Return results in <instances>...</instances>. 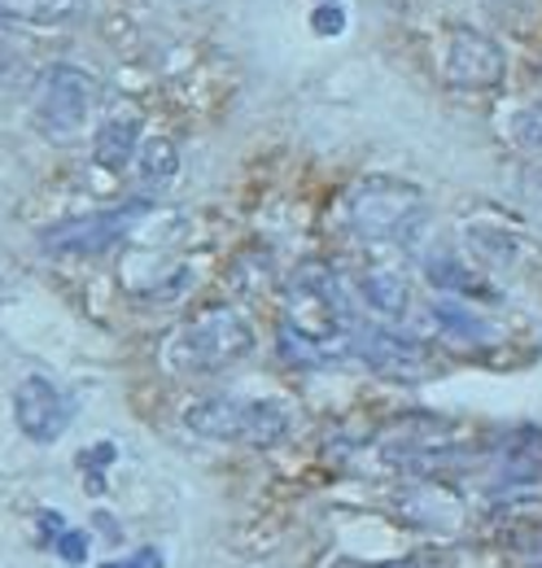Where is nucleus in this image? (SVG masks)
Here are the masks:
<instances>
[{
	"label": "nucleus",
	"mask_w": 542,
	"mask_h": 568,
	"mask_svg": "<svg viewBox=\"0 0 542 568\" xmlns=\"http://www.w3.org/2000/svg\"><path fill=\"white\" fill-rule=\"evenodd\" d=\"M350 333V311L338 281L329 272H302L289 288V320H284V346L293 355L324 358L338 351Z\"/></svg>",
	"instance_id": "1"
},
{
	"label": "nucleus",
	"mask_w": 542,
	"mask_h": 568,
	"mask_svg": "<svg viewBox=\"0 0 542 568\" xmlns=\"http://www.w3.org/2000/svg\"><path fill=\"white\" fill-rule=\"evenodd\" d=\"M429 214V202L415 184L368 175L345 193V223L363 241H411Z\"/></svg>",
	"instance_id": "2"
},
{
	"label": "nucleus",
	"mask_w": 542,
	"mask_h": 568,
	"mask_svg": "<svg viewBox=\"0 0 542 568\" xmlns=\"http://www.w3.org/2000/svg\"><path fill=\"white\" fill-rule=\"evenodd\" d=\"M250 351H254V328L245 324V315H237L232 306H210L171 333L167 363L175 372L205 376V372H223V367L241 363Z\"/></svg>",
	"instance_id": "3"
},
{
	"label": "nucleus",
	"mask_w": 542,
	"mask_h": 568,
	"mask_svg": "<svg viewBox=\"0 0 542 568\" xmlns=\"http://www.w3.org/2000/svg\"><path fill=\"white\" fill-rule=\"evenodd\" d=\"M184 425L210 442L275 446L293 428V407L280 398H205L198 407H189Z\"/></svg>",
	"instance_id": "4"
},
{
	"label": "nucleus",
	"mask_w": 542,
	"mask_h": 568,
	"mask_svg": "<svg viewBox=\"0 0 542 568\" xmlns=\"http://www.w3.org/2000/svg\"><path fill=\"white\" fill-rule=\"evenodd\" d=\"M101 88L97 79L79 67H53L44 74V92H40V128L53 141H70L79 136V128L92 119Z\"/></svg>",
	"instance_id": "5"
},
{
	"label": "nucleus",
	"mask_w": 542,
	"mask_h": 568,
	"mask_svg": "<svg viewBox=\"0 0 542 568\" xmlns=\"http://www.w3.org/2000/svg\"><path fill=\"white\" fill-rule=\"evenodd\" d=\"M503 49L481 31H455L446 44V83L464 92H490L503 83Z\"/></svg>",
	"instance_id": "6"
},
{
	"label": "nucleus",
	"mask_w": 542,
	"mask_h": 568,
	"mask_svg": "<svg viewBox=\"0 0 542 568\" xmlns=\"http://www.w3.org/2000/svg\"><path fill=\"white\" fill-rule=\"evenodd\" d=\"M13 420L18 428L31 437V442H40V446H49V442H58L70 425V398L53 385V381H44V376H27L18 389H13Z\"/></svg>",
	"instance_id": "7"
},
{
	"label": "nucleus",
	"mask_w": 542,
	"mask_h": 568,
	"mask_svg": "<svg viewBox=\"0 0 542 568\" xmlns=\"http://www.w3.org/2000/svg\"><path fill=\"white\" fill-rule=\"evenodd\" d=\"M136 214H140L136 206H128V211L83 214V219H70V223L49 227V232L40 236V245L53 250V254H101V250H110L114 241L128 236Z\"/></svg>",
	"instance_id": "8"
},
{
	"label": "nucleus",
	"mask_w": 542,
	"mask_h": 568,
	"mask_svg": "<svg viewBox=\"0 0 542 568\" xmlns=\"http://www.w3.org/2000/svg\"><path fill=\"white\" fill-rule=\"evenodd\" d=\"M140 149V123L136 119H110L101 123L97 141H92V158L101 171H123Z\"/></svg>",
	"instance_id": "9"
},
{
	"label": "nucleus",
	"mask_w": 542,
	"mask_h": 568,
	"mask_svg": "<svg viewBox=\"0 0 542 568\" xmlns=\"http://www.w3.org/2000/svg\"><path fill=\"white\" fill-rule=\"evenodd\" d=\"M354 346L381 372H415L420 367V346L406 337H394V333H359Z\"/></svg>",
	"instance_id": "10"
},
{
	"label": "nucleus",
	"mask_w": 542,
	"mask_h": 568,
	"mask_svg": "<svg viewBox=\"0 0 542 568\" xmlns=\"http://www.w3.org/2000/svg\"><path fill=\"white\" fill-rule=\"evenodd\" d=\"M13 22H36V27H67L88 13V0H0Z\"/></svg>",
	"instance_id": "11"
},
{
	"label": "nucleus",
	"mask_w": 542,
	"mask_h": 568,
	"mask_svg": "<svg viewBox=\"0 0 542 568\" xmlns=\"http://www.w3.org/2000/svg\"><path fill=\"white\" fill-rule=\"evenodd\" d=\"M175 171H180L175 141H167V136H149V141L140 144V189H144V193L167 189V184L175 180Z\"/></svg>",
	"instance_id": "12"
},
{
	"label": "nucleus",
	"mask_w": 542,
	"mask_h": 568,
	"mask_svg": "<svg viewBox=\"0 0 542 568\" xmlns=\"http://www.w3.org/2000/svg\"><path fill=\"white\" fill-rule=\"evenodd\" d=\"M363 302L372 306V311H381V315H406V306H411V288L399 272H368L363 276Z\"/></svg>",
	"instance_id": "13"
},
{
	"label": "nucleus",
	"mask_w": 542,
	"mask_h": 568,
	"mask_svg": "<svg viewBox=\"0 0 542 568\" xmlns=\"http://www.w3.org/2000/svg\"><path fill=\"white\" fill-rule=\"evenodd\" d=\"M433 320H438L451 337H464V342H485V337H490V324H485L481 315H473L469 306H455V302H438V306H433Z\"/></svg>",
	"instance_id": "14"
},
{
	"label": "nucleus",
	"mask_w": 542,
	"mask_h": 568,
	"mask_svg": "<svg viewBox=\"0 0 542 568\" xmlns=\"http://www.w3.org/2000/svg\"><path fill=\"white\" fill-rule=\"evenodd\" d=\"M315 31H320V36H341V31H345V13H341L333 0L315 9Z\"/></svg>",
	"instance_id": "15"
},
{
	"label": "nucleus",
	"mask_w": 542,
	"mask_h": 568,
	"mask_svg": "<svg viewBox=\"0 0 542 568\" xmlns=\"http://www.w3.org/2000/svg\"><path fill=\"white\" fill-rule=\"evenodd\" d=\"M58 556H62L67 565H79V560L88 556V538H83L79 529H67V534L58 538Z\"/></svg>",
	"instance_id": "16"
},
{
	"label": "nucleus",
	"mask_w": 542,
	"mask_h": 568,
	"mask_svg": "<svg viewBox=\"0 0 542 568\" xmlns=\"http://www.w3.org/2000/svg\"><path fill=\"white\" fill-rule=\"evenodd\" d=\"M516 136L530 144V149H542V110H534V114H521V119H516Z\"/></svg>",
	"instance_id": "17"
},
{
	"label": "nucleus",
	"mask_w": 542,
	"mask_h": 568,
	"mask_svg": "<svg viewBox=\"0 0 542 568\" xmlns=\"http://www.w3.org/2000/svg\"><path fill=\"white\" fill-rule=\"evenodd\" d=\"M101 568H162V556L158 551H136L128 560H114V565H101Z\"/></svg>",
	"instance_id": "18"
},
{
	"label": "nucleus",
	"mask_w": 542,
	"mask_h": 568,
	"mask_svg": "<svg viewBox=\"0 0 542 568\" xmlns=\"http://www.w3.org/2000/svg\"><path fill=\"white\" fill-rule=\"evenodd\" d=\"M9 74H13V58H9V53H4V49H0V83H4V79H9Z\"/></svg>",
	"instance_id": "19"
},
{
	"label": "nucleus",
	"mask_w": 542,
	"mask_h": 568,
	"mask_svg": "<svg viewBox=\"0 0 542 568\" xmlns=\"http://www.w3.org/2000/svg\"><path fill=\"white\" fill-rule=\"evenodd\" d=\"M4 22H13V18H9V9H4V4H0V27H4Z\"/></svg>",
	"instance_id": "20"
}]
</instances>
